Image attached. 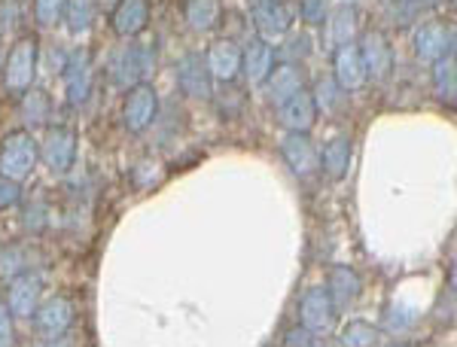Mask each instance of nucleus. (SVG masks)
<instances>
[{
  "mask_svg": "<svg viewBox=\"0 0 457 347\" xmlns=\"http://www.w3.org/2000/svg\"><path fill=\"white\" fill-rule=\"evenodd\" d=\"M421 12H427V6L421 4V0H396L394 4V25H411V21L421 19Z\"/></svg>",
  "mask_w": 457,
  "mask_h": 347,
  "instance_id": "72a5a7b5",
  "label": "nucleus"
},
{
  "mask_svg": "<svg viewBox=\"0 0 457 347\" xmlns=\"http://www.w3.org/2000/svg\"><path fill=\"white\" fill-rule=\"evenodd\" d=\"M62 83H64V95H68L71 107L86 104L95 86V64H92V53H88V49L83 46L71 49L62 64Z\"/></svg>",
  "mask_w": 457,
  "mask_h": 347,
  "instance_id": "6e6552de",
  "label": "nucleus"
},
{
  "mask_svg": "<svg viewBox=\"0 0 457 347\" xmlns=\"http://www.w3.org/2000/svg\"><path fill=\"white\" fill-rule=\"evenodd\" d=\"M421 4L427 6V10H433V6H439V4H445V0H421Z\"/></svg>",
  "mask_w": 457,
  "mask_h": 347,
  "instance_id": "ea45409f",
  "label": "nucleus"
},
{
  "mask_svg": "<svg viewBox=\"0 0 457 347\" xmlns=\"http://www.w3.org/2000/svg\"><path fill=\"white\" fill-rule=\"evenodd\" d=\"M345 4H353V0H345Z\"/></svg>",
  "mask_w": 457,
  "mask_h": 347,
  "instance_id": "79ce46f5",
  "label": "nucleus"
},
{
  "mask_svg": "<svg viewBox=\"0 0 457 347\" xmlns=\"http://www.w3.org/2000/svg\"><path fill=\"white\" fill-rule=\"evenodd\" d=\"M351 161H353V140L348 135H333L320 150L317 174H323L329 183H342L351 171Z\"/></svg>",
  "mask_w": 457,
  "mask_h": 347,
  "instance_id": "6ab92c4d",
  "label": "nucleus"
},
{
  "mask_svg": "<svg viewBox=\"0 0 457 347\" xmlns=\"http://www.w3.org/2000/svg\"><path fill=\"white\" fill-rule=\"evenodd\" d=\"M174 83L180 88V95H187V98H193V101H211L213 86H217L202 53H187V55L177 58Z\"/></svg>",
  "mask_w": 457,
  "mask_h": 347,
  "instance_id": "9d476101",
  "label": "nucleus"
},
{
  "mask_svg": "<svg viewBox=\"0 0 457 347\" xmlns=\"http://www.w3.org/2000/svg\"><path fill=\"white\" fill-rule=\"evenodd\" d=\"M329 77L336 79L342 92H360V88L370 83L357 43H345V46L333 49V73H329Z\"/></svg>",
  "mask_w": 457,
  "mask_h": 347,
  "instance_id": "dca6fc26",
  "label": "nucleus"
},
{
  "mask_svg": "<svg viewBox=\"0 0 457 347\" xmlns=\"http://www.w3.org/2000/svg\"><path fill=\"white\" fill-rule=\"evenodd\" d=\"M281 159L299 180H308V177L317 174V165H320V146L314 144L312 131H284Z\"/></svg>",
  "mask_w": 457,
  "mask_h": 347,
  "instance_id": "f8f14e48",
  "label": "nucleus"
},
{
  "mask_svg": "<svg viewBox=\"0 0 457 347\" xmlns=\"http://www.w3.org/2000/svg\"><path fill=\"white\" fill-rule=\"evenodd\" d=\"M457 46L454 25L445 21H421L411 34V53L421 64H436L439 58L452 55Z\"/></svg>",
  "mask_w": 457,
  "mask_h": 347,
  "instance_id": "0eeeda50",
  "label": "nucleus"
},
{
  "mask_svg": "<svg viewBox=\"0 0 457 347\" xmlns=\"http://www.w3.org/2000/svg\"><path fill=\"white\" fill-rule=\"evenodd\" d=\"M28 269H37L31 247H25V244H10V247L0 250V277L4 280L16 277Z\"/></svg>",
  "mask_w": 457,
  "mask_h": 347,
  "instance_id": "bb28decb",
  "label": "nucleus"
},
{
  "mask_svg": "<svg viewBox=\"0 0 457 347\" xmlns=\"http://www.w3.org/2000/svg\"><path fill=\"white\" fill-rule=\"evenodd\" d=\"M317 113H338L348 101V92H342L333 77H317V83L312 88Z\"/></svg>",
  "mask_w": 457,
  "mask_h": 347,
  "instance_id": "cd10ccee",
  "label": "nucleus"
},
{
  "mask_svg": "<svg viewBox=\"0 0 457 347\" xmlns=\"http://www.w3.org/2000/svg\"><path fill=\"white\" fill-rule=\"evenodd\" d=\"M12 320H16V317L6 308V299H0V347L16 344V326H12Z\"/></svg>",
  "mask_w": 457,
  "mask_h": 347,
  "instance_id": "e433bc0d",
  "label": "nucleus"
},
{
  "mask_svg": "<svg viewBox=\"0 0 457 347\" xmlns=\"http://www.w3.org/2000/svg\"><path fill=\"white\" fill-rule=\"evenodd\" d=\"M329 10H333V0H299V19L308 28H323Z\"/></svg>",
  "mask_w": 457,
  "mask_h": 347,
  "instance_id": "473e14b6",
  "label": "nucleus"
},
{
  "mask_svg": "<svg viewBox=\"0 0 457 347\" xmlns=\"http://www.w3.org/2000/svg\"><path fill=\"white\" fill-rule=\"evenodd\" d=\"M250 6V21H253V31L265 43H281L293 28V16L287 10L284 0H256Z\"/></svg>",
  "mask_w": 457,
  "mask_h": 347,
  "instance_id": "ddd939ff",
  "label": "nucleus"
},
{
  "mask_svg": "<svg viewBox=\"0 0 457 347\" xmlns=\"http://www.w3.org/2000/svg\"><path fill=\"white\" fill-rule=\"evenodd\" d=\"M31 320H34L37 338H40L43 344H55L71 332L73 320H77V308H73V302L68 295H53V299H46V302L40 299Z\"/></svg>",
  "mask_w": 457,
  "mask_h": 347,
  "instance_id": "20e7f679",
  "label": "nucleus"
},
{
  "mask_svg": "<svg viewBox=\"0 0 457 347\" xmlns=\"http://www.w3.org/2000/svg\"><path fill=\"white\" fill-rule=\"evenodd\" d=\"M95 19H98V4L95 0H68V6H64V25H68L71 34L92 31Z\"/></svg>",
  "mask_w": 457,
  "mask_h": 347,
  "instance_id": "c85d7f7f",
  "label": "nucleus"
},
{
  "mask_svg": "<svg viewBox=\"0 0 457 347\" xmlns=\"http://www.w3.org/2000/svg\"><path fill=\"white\" fill-rule=\"evenodd\" d=\"M95 4H98V12H110L120 0H95Z\"/></svg>",
  "mask_w": 457,
  "mask_h": 347,
  "instance_id": "58836bf2",
  "label": "nucleus"
},
{
  "mask_svg": "<svg viewBox=\"0 0 457 347\" xmlns=\"http://www.w3.org/2000/svg\"><path fill=\"white\" fill-rule=\"evenodd\" d=\"M323 286H327L336 311L342 314V311H348V308H353V302L360 299L363 280H360V275L351 269V265H333V269H329L327 284H323Z\"/></svg>",
  "mask_w": 457,
  "mask_h": 347,
  "instance_id": "4be33fe9",
  "label": "nucleus"
},
{
  "mask_svg": "<svg viewBox=\"0 0 457 347\" xmlns=\"http://www.w3.org/2000/svg\"><path fill=\"white\" fill-rule=\"evenodd\" d=\"M247 4H256V0H247Z\"/></svg>",
  "mask_w": 457,
  "mask_h": 347,
  "instance_id": "a19ab883",
  "label": "nucleus"
},
{
  "mask_svg": "<svg viewBox=\"0 0 457 347\" xmlns=\"http://www.w3.org/2000/svg\"><path fill=\"white\" fill-rule=\"evenodd\" d=\"M338 335H342V344L348 347H372L381 342V329L372 326L370 320H348Z\"/></svg>",
  "mask_w": 457,
  "mask_h": 347,
  "instance_id": "c756f323",
  "label": "nucleus"
},
{
  "mask_svg": "<svg viewBox=\"0 0 457 347\" xmlns=\"http://www.w3.org/2000/svg\"><path fill=\"white\" fill-rule=\"evenodd\" d=\"M284 344L287 347H312V344H317V335H314V332L312 329H305V326H302V323H299V326H293V329H287L284 332Z\"/></svg>",
  "mask_w": 457,
  "mask_h": 347,
  "instance_id": "4c0bfd02",
  "label": "nucleus"
},
{
  "mask_svg": "<svg viewBox=\"0 0 457 347\" xmlns=\"http://www.w3.org/2000/svg\"><path fill=\"white\" fill-rule=\"evenodd\" d=\"M0 62H4V58H0Z\"/></svg>",
  "mask_w": 457,
  "mask_h": 347,
  "instance_id": "37998d69",
  "label": "nucleus"
},
{
  "mask_svg": "<svg viewBox=\"0 0 457 347\" xmlns=\"http://www.w3.org/2000/svg\"><path fill=\"white\" fill-rule=\"evenodd\" d=\"M159 120V92L153 88V83H141L125 88V101H122V128L129 135H144L150 131Z\"/></svg>",
  "mask_w": 457,
  "mask_h": 347,
  "instance_id": "39448f33",
  "label": "nucleus"
},
{
  "mask_svg": "<svg viewBox=\"0 0 457 347\" xmlns=\"http://www.w3.org/2000/svg\"><path fill=\"white\" fill-rule=\"evenodd\" d=\"M110 28L122 40L141 37L150 28V0H120L110 10Z\"/></svg>",
  "mask_w": 457,
  "mask_h": 347,
  "instance_id": "a211bd4d",
  "label": "nucleus"
},
{
  "mask_svg": "<svg viewBox=\"0 0 457 347\" xmlns=\"http://www.w3.org/2000/svg\"><path fill=\"white\" fill-rule=\"evenodd\" d=\"M21 228L28 235H43L49 228V208L46 202H31L21 211Z\"/></svg>",
  "mask_w": 457,
  "mask_h": 347,
  "instance_id": "2f4dec72",
  "label": "nucleus"
},
{
  "mask_svg": "<svg viewBox=\"0 0 457 347\" xmlns=\"http://www.w3.org/2000/svg\"><path fill=\"white\" fill-rule=\"evenodd\" d=\"M338 317H342V314L336 311V305H333V299H329L327 286H308V290L302 293V299H299V323L305 329H312L317 338L336 332Z\"/></svg>",
  "mask_w": 457,
  "mask_h": 347,
  "instance_id": "1a4fd4ad",
  "label": "nucleus"
},
{
  "mask_svg": "<svg viewBox=\"0 0 457 347\" xmlns=\"http://www.w3.org/2000/svg\"><path fill=\"white\" fill-rule=\"evenodd\" d=\"M265 98H269L271 107L284 104L290 95H296L299 88H305V68H302L299 62H275V68H271V73L265 77Z\"/></svg>",
  "mask_w": 457,
  "mask_h": 347,
  "instance_id": "f3484780",
  "label": "nucleus"
},
{
  "mask_svg": "<svg viewBox=\"0 0 457 347\" xmlns=\"http://www.w3.org/2000/svg\"><path fill=\"white\" fill-rule=\"evenodd\" d=\"M64 6L68 0H34V21L40 28H55L64 21Z\"/></svg>",
  "mask_w": 457,
  "mask_h": 347,
  "instance_id": "7c9ffc66",
  "label": "nucleus"
},
{
  "mask_svg": "<svg viewBox=\"0 0 457 347\" xmlns=\"http://www.w3.org/2000/svg\"><path fill=\"white\" fill-rule=\"evenodd\" d=\"M278 125H281L284 131H312L317 125V104H314V95L312 88H299L296 95H290V98L284 101V104H278Z\"/></svg>",
  "mask_w": 457,
  "mask_h": 347,
  "instance_id": "2eb2a0df",
  "label": "nucleus"
},
{
  "mask_svg": "<svg viewBox=\"0 0 457 347\" xmlns=\"http://www.w3.org/2000/svg\"><path fill=\"white\" fill-rule=\"evenodd\" d=\"M21 202V183L0 174V211H10Z\"/></svg>",
  "mask_w": 457,
  "mask_h": 347,
  "instance_id": "f704fd0d",
  "label": "nucleus"
},
{
  "mask_svg": "<svg viewBox=\"0 0 457 347\" xmlns=\"http://www.w3.org/2000/svg\"><path fill=\"white\" fill-rule=\"evenodd\" d=\"M430 79H433V95L442 101V104L454 107L457 101V62H454V53L439 58L436 64H430Z\"/></svg>",
  "mask_w": 457,
  "mask_h": 347,
  "instance_id": "a878e982",
  "label": "nucleus"
},
{
  "mask_svg": "<svg viewBox=\"0 0 457 347\" xmlns=\"http://www.w3.org/2000/svg\"><path fill=\"white\" fill-rule=\"evenodd\" d=\"M37 68H40V40L37 34H21L0 62V83L6 95H19L34 86Z\"/></svg>",
  "mask_w": 457,
  "mask_h": 347,
  "instance_id": "f03ea898",
  "label": "nucleus"
},
{
  "mask_svg": "<svg viewBox=\"0 0 457 347\" xmlns=\"http://www.w3.org/2000/svg\"><path fill=\"white\" fill-rule=\"evenodd\" d=\"M77 144L79 135L71 125H53L46 128V135L40 140V161L53 174H68L77 161Z\"/></svg>",
  "mask_w": 457,
  "mask_h": 347,
  "instance_id": "9b49d317",
  "label": "nucleus"
},
{
  "mask_svg": "<svg viewBox=\"0 0 457 347\" xmlns=\"http://www.w3.org/2000/svg\"><path fill=\"white\" fill-rule=\"evenodd\" d=\"M327 46L329 49H336V46H345V43H353L357 40V34H360V16H357V10H353V4H338L329 10V16H327Z\"/></svg>",
  "mask_w": 457,
  "mask_h": 347,
  "instance_id": "b1692460",
  "label": "nucleus"
},
{
  "mask_svg": "<svg viewBox=\"0 0 457 347\" xmlns=\"http://www.w3.org/2000/svg\"><path fill=\"white\" fill-rule=\"evenodd\" d=\"M37 161H40V140L34 137V131L16 128L0 137V174L4 177L25 183L34 174Z\"/></svg>",
  "mask_w": 457,
  "mask_h": 347,
  "instance_id": "7ed1b4c3",
  "label": "nucleus"
},
{
  "mask_svg": "<svg viewBox=\"0 0 457 347\" xmlns=\"http://www.w3.org/2000/svg\"><path fill=\"white\" fill-rule=\"evenodd\" d=\"M353 43H357L360 58H363L366 79L378 86L387 83L390 73H394V46H390L387 34L378 31V28H370V31H360Z\"/></svg>",
  "mask_w": 457,
  "mask_h": 347,
  "instance_id": "423d86ee",
  "label": "nucleus"
},
{
  "mask_svg": "<svg viewBox=\"0 0 457 347\" xmlns=\"http://www.w3.org/2000/svg\"><path fill=\"white\" fill-rule=\"evenodd\" d=\"M204 62H208L211 68V77L213 83H235L241 73V46L235 40H226V37H220V40H213L208 46V53H204Z\"/></svg>",
  "mask_w": 457,
  "mask_h": 347,
  "instance_id": "aec40b11",
  "label": "nucleus"
},
{
  "mask_svg": "<svg viewBox=\"0 0 457 347\" xmlns=\"http://www.w3.org/2000/svg\"><path fill=\"white\" fill-rule=\"evenodd\" d=\"M183 19L195 34H213L223 21V0H187Z\"/></svg>",
  "mask_w": 457,
  "mask_h": 347,
  "instance_id": "393cba45",
  "label": "nucleus"
},
{
  "mask_svg": "<svg viewBox=\"0 0 457 347\" xmlns=\"http://www.w3.org/2000/svg\"><path fill=\"white\" fill-rule=\"evenodd\" d=\"M284 40H287V46H290V49L284 53L287 62H296V58H299V64H302V58L312 53V37H308V34H296V37L287 34ZM284 40H281V43H284Z\"/></svg>",
  "mask_w": 457,
  "mask_h": 347,
  "instance_id": "c9c22d12",
  "label": "nucleus"
},
{
  "mask_svg": "<svg viewBox=\"0 0 457 347\" xmlns=\"http://www.w3.org/2000/svg\"><path fill=\"white\" fill-rule=\"evenodd\" d=\"M159 55H156V43H146V40H125L122 46H116L110 53L107 62V77L113 86L120 88H131V86H141L150 83V77L156 73Z\"/></svg>",
  "mask_w": 457,
  "mask_h": 347,
  "instance_id": "f257e3e1",
  "label": "nucleus"
},
{
  "mask_svg": "<svg viewBox=\"0 0 457 347\" xmlns=\"http://www.w3.org/2000/svg\"><path fill=\"white\" fill-rule=\"evenodd\" d=\"M6 308L16 320H31V314L37 311L43 299V275L37 269H28L21 275L6 280Z\"/></svg>",
  "mask_w": 457,
  "mask_h": 347,
  "instance_id": "4468645a",
  "label": "nucleus"
},
{
  "mask_svg": "<svg viewBox=\"0 0 457 347\" xmlns=\"http://www.w3.org/2000/svg\"><path fill=\"white\" fill-rule=\"evenodd\" d=\"M275 68V49H271V43H265L256 37L253 43H247V49H241V73L238 77H245V83L250 88L262 86L265 77L271 73Z\"/></svg>",
  "mask_w": 457,
  "mask_h": 347,
  "instance_id": "412c9836",
  "label": "nucleus"
},
{
  "mask_svg": "<svg viewBox=\"0 0 457 347\" xmlns=\"http://www.w3.org/2000/svg\"><path fill=\"white\" fill-rule=\"evenodd\" d=\"M19 120L21 128L37 131V128H46L49 120H53V98H49L46 88H25L19 95Z\"/></svg>",
  "mask_w": 457,
  "mask_h": 347,
  "instance_id": "5701e85b",
  "label": "nucleus"
}]
</instances>
